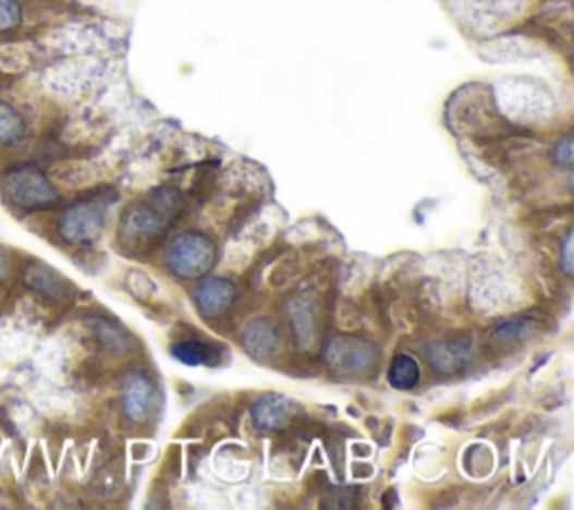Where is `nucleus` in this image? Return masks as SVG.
<instances>
[{
    "label": "nucleus",
    "mask_w": 574,
    "mask_h": 510,
    "mask_svg": "<svg viewBox=\"0 0 574 510\" xmlns=\"http://www.w3.org/2000/svg\"><path fill=\"white\" fill-rule=\"evenodd\" d=\"M0 194L12 209L23 214L46 211L59 203V192L52 180L41 169L29 165L10 169L0 180Z\"/></svg>",
    "instance_id": "nucleus-2"
},
{
    "label": "nucleus",
    "mask_w": 574,
    "mask_h": 510,
    "mask_svg": "<svg viewBox=\"0 0 574 510\" xmlns=\"http://www.w3.org/2000/svg\"><path fill=\"white\" fill-rule=\"evenodd\" d=\"M561 264H563V272L570 275L572 272V234L565 236V243L561 250Z\"/></svg>",
    "instance_id": "nucleus-19"
},
{
    "label": "nucleus",
    "mask_w": 574,
    "mask_h": 510,
    "mask_svg": "<svg viewBox=\"0 0 574 510\" xmlns=\"http://www.w3.org/2000/svg\"><path fill=\"white\" fill-rule=\"evenodd\" d=\"M27 135H29V126L25 116L12 101L0 97V147L19 149L27 142Z\"/></svg>",
    "instance_id": "nucleus-11"
},
{
    "label": "nucleus",
    "mask_w": 574,
    "mask_h": 510,
    "mask_svg": "<svg viewBox=\"0 0 574 510\" xmlns=\"http://www.w3.org/2000/svg\"><path fill=\"white\" fill-rule=\"evenodd\" d=\"M180 209L182 196L171 187H162L148 194L146 198L129 207V211L124 214L120 226L122 243L139 250H148L150 245H156L178 221Z\"/></svg>",
    "instance_id": "nucleus-1"
},
{
    "label": "nucleus",
    "mask_w": 574,
    "mask_h": 510,
    "mask_svg": "<svg viewBox=\"0 0 574 510\" xmlns=\"http://www.w3.org/2000/svg\"><path fill=\"white\" fill-rule=\"evenodd\" d=\"M552 156H554V162H557V165L570 169V167H572V139H570V137H563V139L557 144V147H554Z\"/></svg>",
    "instance_id": "nucleus-17"
},
{
    "label": "nucleus",
    "mask_w": 574,
    "mask_h": 510,
    "mask_svg": "<svg viewBox=\"0 0 574 510\" xmlns=\"http://www.w3.org/2000/svg\"><path fill=\"white\" fill-rule=\"evenodd\" d=\"M296 414V403L281 393H267L252 408V418L256 427L267 432L285 429Z\"/></svg>",
    "instance_id": "nucleus-7"
},
{
    "label": "nucleus",
    "mask_w": 574,
    "mask_h": 510,
    "mask_svg": "<svg viewBox=\"0 0 574 510\" xmlns=\"http://www.w3.org/2000/svg\"><path fill=\"white\" fill-rule=\"evenodd\" d=\"M171 353L175 360L188 364V367H203V364H211L216 360V349L198 340L178 342L173 344Z\"/></svg>",
    "instance_id": "nucleus-14"
},
{
    "label": "nucleus",
    "mask_w": 574,
    "mask_h": 510,
    "mask_svg": "<svg viewBox=\"0 0 574 510\" xmlns=\"http://www.w3.org/2000/svg\"><path fill=\"white\" fill-rule=\"evenodd\" d=\"M23 281L27 288L34 290V293H38L46 300H52V302H63L70 293L68 279L41 262H34V264L25 266Z\"/></svg>",
    "instance_id": "nucleus-9"
},
{
    "label": "nucleus",
    "mask_w": 574,
    "mask_h": 510,
    "mask_svg": "<svg viewBox=\"0 0 574 510\" xmlns=\"http://www.w3.org/2000/svg\"><path fill=\"white\" fill-rule=\"evenodd\" d=\"M12 279V257L5 247H0V286Z\"/></svg>",
    "instance_id": "nucleus-18"
},
{
    "label": "nucleus",
    "mask_w": 574,
    "mask_h": 510,
    "mask_svg": "<svg viewBox=\"0 0 574 510\" xmlns=\"http://www.w3.org/2000/svg\"><path fill=\"white\" fill-rule=\"evenodd\" d=\"M216 264V245L203 232H182L167 250V266L180 279H200Z\"/></svg>",
    "instance_id": "nucleus-3"
},
{
    "label": "nucleus",
    "mask_w": 574,
    "mask_h": 510,
    "mask_svg": "<svg viewBox=\"0 0 574 510\" xmlns=\"http://www.w3.org/2000/svg\"><path fill=\"white\" fill-rule=\"evenodd\" d=\"M25 10L21 0H0V36L16 34L23 27Z\"/></svg>",
    "instance_id": "nucleus-15"
},
{
    "label": "nucleus",
    "mask_w": 574,
    "mask_h": 510,
    "mask_svg": "<svg viewBox=\"0 0 574 510\" xmlns=\"http://www.w3.org/2000/svg\"><path fill=\"white\" fill-rule=\"evenodd\" d=\"M236 298V286L220 277H209L196 288V306L205 317H220L232 306Z\"/></svg>",
    "instance_id": "nucleus-8"
},
{
    "label": "nucleus",
    "mask_w": 574,
    "mask_h": 510,
    "mask_svg": "<svg viewBox=\"0 0 574 510\" xmlns=\"http://www.w3.org/2000/svg\"><path fill=\"white\" fill-rule=\"evenodd\" d=\"M156 387H152L146 374L131 372L124 378L122 408L133 423H144L152 414V410H156Z\"/></svg>",
    "instance_id": "nucleus-6"
},
{
    "label": "nucleus",
    "mask_w": 574,
    "mask_h": 510,
    "mask_svg": "<svg viewBox=\"0 0 574 510\" xmlns=\"http://www.w3.org/2000/svg\"><path fill=\"white\" fill-rule=\"evenodd\" d=\"M419 378H423V372H419V364L413 355H395L391 367H389V382L391 387L400 391H408L419 385Z\"/></svg>",
    "instance_id": "nucleus-13"
},
{
    "label": "nucleus",
    "mask_w": 574,
    "mask_h": 510,
    "mask_svg": "<svg viewBox=\"0 0 574 510\" xmlns=\"http://www.w3.org/2000/svg\"><path fill=\"white\" fill-rule=\"evenodd\" d=\"M527 329H529V321H527V319L510 321V324L501 326V329L493 333V338H496V340H501V342H512V340L523 338V336L527 333Z\"/></svg>",
    "instance_id": "nucleus-16"
},
{
    "label": "nucleus",
    "mask_w": 574,
    "mask_h": 510,
    "mask_svg": "<svg viewBox=\"0 0 574 510\" xmlns=\"http://www.w3.org/2000/svg\"><path fill=\"white\" fill-rule=\"evenodd\" d=\"M469 342H442V344H431L427 349V360L431 367L440 374H453L457 369H463L469 362Z\"/></svg>",
    "instance_id": "nucleus-12"
},
{
    "label": "nucleus",
    "mask_w": 574,
    "mask_h": 510,
    "mask_svg": "<svg viewBox=\"0 0 574 510\" xmlns=\"http://www.w3.org/2000/svg\"><path fill=\"white\" fill-rule=\"evenodd\" d=\"M106 228V207L97 198L76 201L65 207L57 221V232L68 245H90Z\"/></svg>",
    "instance_id": "nucleus-4"
},
{
    "label": "nucleus",
    "mask_w": 574,
    "mask_h": 510,
    "mask_svg": "<svg viewBox=\"0 0 574 510\" xmlns=\"http://www.w3.org/2000/svg\"><path fill=\"white\" fill-rule=\"evenodd\" d=\"M326 362L330 369L346 376L370 374L377 364V351L359 338H334L326 347Z\"/></svg>",
    "instance_id": "nucleus-5"
},
{
    "label": "nucleus",
    "mask_w": 574,
    "mask_h": 510,
    "mask_svg": "<svg viewBox=\"0 0 574 510\" xmlns=\"http://www.w3.org/2000/svg\"><path fill=\"white\" fill-rule=\"evenodd\" d=\"M281 342H283V333L279 326L267 319V317H260L258 321L249 324L245 329V336H243V344L247 349V353H252L254 357H274L279 351H281Z\"/></svg>",
    "instance_id": "nucleus-10"
}]
</instances>
